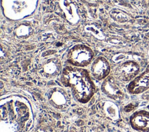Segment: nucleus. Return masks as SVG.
Instances as JSON below:
<instances>
[{"mask_svg":"<svg viewBox=\"0 0 149 132\" xmlns=\"http://www.w3.org/2000/svg\"><path fill=\"white\" fill-rule=\"evenodd\" d=\"M62 84L68 87L74 98L78 102L86 104L95 92V86L88 71L81 67L66 66L61 73Z\"/></svg>","mask_w":149,"mask_h":132,"instance_id":"1","label":"nucleus"},{"mask_svg":"<svg viewBox=\"0 0 149 132\" xmlns=\"http://www.w3.org/2000/svg\"><path fill=\"white\" fill-rule=\"evenodd\" d=\"M93 57L94 52L90 47L85 45L78 44L69 50L67 60L72 66L82 68L90 64Z\"/></svg>","mask_w":149,"mask_h":132,"instance_id":"2","label":"nucleus"},{"mask_svg":"<svg viewBox=\"0 0 149 132\" xmlns=\"http://www.w3.org/2000/svg\"><path fill=\"white\" fill-rule=\"evenodd\" d=\"M37 71L40 75L46 79H52L57 77L62 72V63L56 57L44 59L39 63Z\"/></svg>","mask_w":149,"mask_h":132,"instance_id":"3","label":"nucleus"},{"mask_svg":"<svg viewBox=\"0 0 149 132\" xmlns=\"http://www.w3.org/2000/svg\"><path fill=\"white\" fill-rule=\"evenodd\" d=\"M140 66L134 61H127L119 64L114 70L113 76L123 82H131L139 74Z\"/></svg>","mask_w":149,"mask_h":132,"instance_id":"4","label":"nucleus"},{"mask_svg":"<svg viewBox=\"0 0 149 132\" xmlns=\"http://www.w3.org/2000/svg\"><path fill=\"white\" fill-rule=\"evenodd\" d=\"M47 98L49 104L55 108L63 109L70 104V97L67 91L58 86L51 88L47 93Z\"/></svg>","mask_w":149,"mask_h":132,"instance_id":"5","label":"nucleus"},{"mask_svg":"<svg viewBox=\"0 0 149 132\" xmlns=\"http://www.w3.org/2000/svg\"><path fill=\"white\" fill-rule=\"evenodd\" d=\"M127 90L133 95L143 94L149 90V65L141 74L130 82Z\"/></svg>","mask_w":149,"mask_h":132,"instance_id":"6","label":"nucleus"},{"mask_svg":"<svg viewBox=\"0 0 149 132\" xmlns=\"http://www.w3.org/2000/svg\"><path fill=\"white\" fill-rule=\"evenodd\" d=\"M116 79L113 76H108L101 85V90L104 94L111 99L120 100L123 98L124 93L122 89L116 83Z\"/></svg>","mask_w":149,"mask_h":132,"instance_id":"7","label":"nucleus"},{"mask_svg":"<svg viewBox=\"0 0 149 132\" xmlns=\"http://www.w3.org/2000/svg\"><path fill=\"white\" fill-rule=\"evenodd\" d=\"M130 124L135 130L149 132V111L140 109L134 112L130 117Z\"/></svg>","mask_w":149,"mask_h":132,"instance_id":"8","label":"nucleus"},{"mask_svg":"<svg viewBox=\"0 0 149 132\" xmlns=\"http://www.w3.org/2000/svg\"><path fill=\"white\" fill-rule=\"evenodd\" d=\"M111 68L107 60L102 56L97 57L91 63L90 72L92 76L98 80L105 79L109 76Z\"/></svg>","mask_w":149,"mask_h":132,"instance_id":"9","label":"nucleus"},{"mask_svg":"<svg viewBox=\"0 0 149 132\" xmlns=\"http://www.w3.org/2000/svg\"><path fill=\"white\" fill-rule=\"evenodd\" d=\"M105 110L107 114L111 118L117 119L118 117V110L117 107L111 102H107L105 104Z\"/></svg>","mask_w":149,"mask_h":132,"instance_id":"10","label":"nucleus"},{"mask_svg":"<svg viewBox=\"0 0 149 132\" xmlns=\"http://www.w3.org/2000/svg\"><path fill=\"white\" fill-rule=\"evenodd\" d=\"M141 98L144 100H146V101L149 102V90H148L147 91L144 93L143 94V96L141 97Z\"/></svg>","mask_w":149,"mask_h":132,"instance_id":"11","label":"nucleus"}]
</instances>
